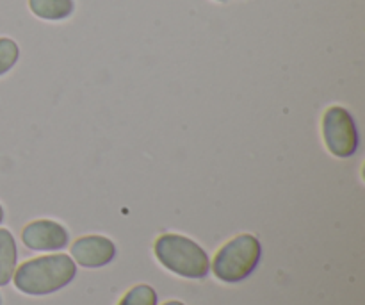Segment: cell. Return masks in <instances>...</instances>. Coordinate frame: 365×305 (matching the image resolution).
Listing matches in <instances>:
<instances>
[{"mask_svg": "<svg viewBox=\"0 0 365 305\" xmlns=\"http://www.w3.org/2000/svg\"><path fill=\"white\" fill-rule=\"evenodd\" d=\"M77 275V266L64 254L31 259L14 270V286L25 295L41 296L56 293L70 284Z\"/></svg>", "mask_w": 365, "mask_h": 305, "instance_id": "obj_1", "label": "cell"}, {"mask_svg": "<svg viewBox=\"0 0 365 305\" xmlns=\"http://www.w3.org/2000/svg\"><path fill=\"white\" fill-rule=\"evenodd\" d=\"M155 256L163 266L185 279L209 275L210 261L205 250L192 239L178 234H164L155 241Z\"/></svg>", "mask_w": 365, "mask_h": 305, "instance_id": "obj_2", "label": "cell"}, {"mask_svg": "<svg viewBox=\"0 0 365 305\" xmlns=\"http://www.w3.org/2000/svg\"><path fill=\"white\" fill-rule=\"evenodd\" d=\"M262 256L260 241L252 234H241L216 254L212 271L223 282H241L252 275Z\"/></svg>", "mask_w": 365, "mask_h": 305, "instance_id": "obj_3", "label": "cell"}, {"mask_svg": "<svg viewBox=\"0 0 365 305\" xmlns=\"http://www.w3.org/2000/svg\"><path fill=\"white\" fill-rule=\"evenodd\" d=\"M323 136L328 150L341 159L355 156L359 149V132H356L355 120L344 107L334 106L324 113Z\"/></svg>", "mask_w": 365, "mask_h": 305, "instance_id": "obj_4", "label": "cell"}, {"mask_svg": "<svg viewBox=\"0 0 365 305\" xmlns=\"http://www.w3.org/2000/svg\"><path fill=\"white\" fill-rule=\"evenodd\" d=\"M21 241L27 249L38 252L63 250L70 241L66 229L52 220H38L29 224L21 232Z\"/></svg>", "mask_w": 365, "mask_h": 305, "instance_id": "obj_5", "label": "cell"}, {"mask_svg": "<svg viewBox=\"0 0 365 305\" xmlns=\"http://www.w3.org/2000/svg\"><path fill=\"white\" fill-rule=\"evenodd\" d=\"M116 256V246L103 236H86L71 245V257L84 268H102Z\"/></svg>", "mask_w": 365, "mask_h": 305, "instance_id": "obj_6", "label": "cell"}, {"mask_svg": "<svg viewBox=\"0 0 365 305\" xmlns=\"http://www.w3.org/2000/svg\"><path fill=\"white\" fill-rule=\"evenodd\" d=\"M16 243L13 234L6 229H0V286H7L16 270Z\"/></svg>", "mask_w": 365, "mask_h": 305, "instance_id": "obj_7", "label": "cell"}, {"mask_svg": "<svg viewBox=\"0 0 365 305\" xmlns=\"http://www.w3.org/2000/svg\"><path fill=\"white\" fill-rule=\"evenodd\" d=\"M31 11L43 20H64L73 13V0H29Z\"/></svg>", "mask_w": 365, "mask_h": 305, "instance_id": "obj_8", "label": "cell"}, {"mask_svg": "<svg viewBox=\"0 0 365 305\" xmlns=\"http://www.w3.org/2000/svg\"><path fill=\"white\" fill-rule=\"evenodd\" d=\"M20 57V49L9 38H0V77L6 75L16 64Z\"/></svg>", "mask_w": 365, "mask_h": 305, "instance_id": "obj_9", "label": "cell"}, {"mask_svg": "<svg viewBox=\"0 0 365 305\" xmlns=\"http://www.w3.org/2000/svg\"><path fill=\"white\" fill-rule=\"evenodd\" d=\"M120 305H157V293L146 284L135 286L123 296Z\"/></svg>", "mask_w": 365, "mask_h": 305, "instance_id": "obj_10", "label": "cell"}, {"mask_svg": "<svg viewBox=\"0 0 365 305\" xmlns=\"http://www.w3.org/2000/svg\"><path fill=\"white\" fill-rule=\"evenodd\" d=\"M4 221V209H2V206H0V224H2Z\"/></svg>", "mask_w": 365, "mask_h": 305, "instance_id": "obj_11", "label": "cell"}, {"mask_svg": "<svg viewBox=\"0 0 365 305\" xmlns=\"http://www.w3.org/2000/svg\"><path fill=\"white\" fill-rule=\"evenodd\" d=\"M164 305H184L182 302H168V304H164Z\"/></svg>", "mask_w": 365, "mask_h": 305, "instance_id": "obj_12", "label": "cell"}, {"mask_svg": "<svg viewBox=\"0 0 365 305\" xmlns=\"http://www.w3.org/2000/svg\"><path fill=\"white\" fill-rule=\"evenodd\" d=\"M0 302H2V300H0Z\"/></svg>", "mask_w": 365, "mask_h": 305, "instance_id": "obj_13", "label": "cell"}]
</instances>
